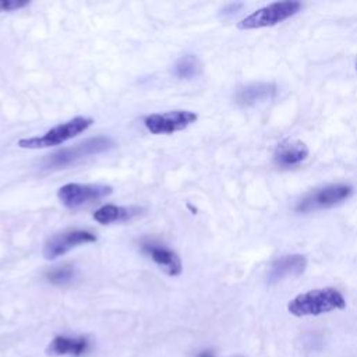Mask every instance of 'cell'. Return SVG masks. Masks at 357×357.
<instances>
[{
	"label": "cell",
	"mask_w": 357,
	"mask_h": 357,
	"mask_svg": "<svg viewBox=\"0 0 357 357\" xmlns=\"http://www.w3.org/2000/svg\"><path fill=\"white\" fill-rule=\"evenodd\" d=\"M346 308L344 296L335 287L312 289L297 294L287 303V311L297 318L318 317Z\"/></svg>",
	"instance_id": "1"
},
{
	"label": "cell",
	"mask_w": 357,
	"mask_h": 357,
	"mask_svg": "<svg viewBox=\"0 0 357 357\" xmlns=\"http://www.w3.org/2000/svg\"><path fill=\"white\" fill-rule=\"evenodd\" d=\"M93 124L92 117L86 116H77L66 123H61L50 130H47L42 135L29 137V138H21L17 145L24 149H40V148H50L60 145L81 132L86 131Z\"/></svg>",
	"instance_id": "2"
},
{
	"label": "cell",
	"mask_w": 357,
	"mask_h": 357,
	"mask_svg": "<svg viewBox=\"0 0 357 357\" xmlns=\"http://www.w3.org/2000/svg\"><path fill=\"white\" fill-rule=\"evenodd\" d=\"M113 145L114 142L109 137L89 138V139H85L84 142L75 144L68 148H63L60 151L53 152L52 155H47L43 159L42 166L43 169H63L66 166L74 165L75 162L86 156L109 151L110 148H113Z\"/></svg>",
	"instance_id": "3"
},
{
	"label": "cell",
	"mask_w": 357,
	"mask_h": 357,
	"mask_svg": "<svg viewBox=\"0 0 357 357\" xmlns=\"http://www.w3.org/2000/svg\"><path fill=\"white\" fill-rule=\"evenodd\" d=\"M301 3L296 0H286V1H275L265 7L258 8L257 11L244 17L238 24L237 28L243 31L248 29H259L266 26H273L293 15H296L301 10Z\"/></svg>",
	"instance_id": "4"
},
{
	"label": "cell",
	"mask_w": 357,
	"mask_h": 357,
	"mask_svg": "<svg viewBox=\"0 0 357 357\" xmlns=\"http://www.w3.org/2000/svg\"><path fill=\"white\" fill-rule=\"evenodd\" d=\"M351 194H353V187L350 184H343V183L328 184L308 192L296 204L294 209L296 212H300V213L328 209L346 201L347 198L351 197Z\"/></svg>",
	"instance_id": "5"
},
{
	"label": "cell",
	"mask_w": 357,
	"mask_h": 357,
	"mask_svg": "<svg viewBox=\"0 0 357 357\" xmlns=\"http://www.w3.org/2000/svg\"><path fill=\"white\" fill-rule=\"evenodd\" d=\"M113 192V188L106 184H79L68 183L59 188L57 197L60 202L71 209L96 202Z\"/></svg>",
	"instance_id": "6"
},
{
	"label": "cell",
	"mask_w": 357,
	"mask_h": 357,
	"mask_svg": "<svg viewBox=\"0 0 357 357\" xmlns=\"http://www.w3.org/2000/svg\"><path fill=\"white\" fill-rule=\"evenodd\" d=\"M198 114L190 110H172L166 113H153L145 117L144 124L152 134H173L195 123Z\"/></svg>",
	"instance_id": "7"
},
{
	"label": "cell",
	"mask_w": 357,
	"mask_h": 357,
	"mask_svg": "<svg viewBox=\"0 0 357 357\" xmlns=\"http://www.w3.org/2000/svg\"><path fill=\"white\" fill-rule=\"evenodd\" d=\"M98 238L92 231L81 229H68L49 237L43 245V255L46 259H56L70 250L81 244L95 243Z\"/></svg>",
	"instance_id": "8"
},
{
	"label": "cell",
	"mask_w": 357,
	"mask_h": 357,
	"mask_svg": "<svg viewBox=\"0 0 357 357\" xmlns=\"http://www.w3.org/2000/svg\"><path fill=\"white\" fill-rule=\"evenodd\" d=\"M307 268V258L301 254H287L275 259L268 272V282L276 283L284 278L300 276Z\"/></svg>",
	"instance_id": "9"
},
{
	"label": "cell",
	"mask_w": 357,
	"mask_h": 357,
	"mask_svg": "<svg viewBox=\"0 0 357 357\" xmlns=\"http://www.w3.org/2000/svg\"><path fill=\"white\" fill-rule=\"evenodd\" d=\"M142 251L151 257V259L160 266L167 275L170 276H177L183 271L181 259L180 257L169 247L163 244H158L153 241H148L142 244Z\"/></svg>",
	"instance_id": "10"
},
{
	"label": "cell",
	"mask_w": 357,
	"mask_h": 357,
	"mask_svg": "<svg viewBox=\"0 0 357 357\" xmlns=\"http://www.w3.org/2000/svg\"><path fill=\"white\" fill-rule=\"evenodd\" d=\"M308 156V148L303 141H283L273 152V162L279 167H294Z\"/></svg>",
	"instance_id": "11"
},
{
	"label": "cell",
	"mask_w": 357,
	"mask_h": 357,
	"mask_svg": "<svg viewBox=\"0 0 357 357\" xmlns=\"http://www.w3.org/2000/svg\"><path fill=\"white\" fill-rule=\"evenodd\" d=\"M89 349V340L84 336H54L46 347V354L49 356H74L79 357L85 354Z\"/></svg>",
	"instance_id": "12"
},
{
	"label": "cell",
	"mask_w": 357,
	"mask_h": 357,
	"mask_svg": "<svg viewBox=\"0 0 357 357\" xmlns=\"http://www.w3.org/2000/svg\"><path fill=\"white\" fill-rule=\"evenodd\" d=\"M276 89H278L276 85L271 84V82L250 84V85H245V86L240 88L236 92L234 100L238 106H243V107L254 106L259 102H265V100L272 99L276 93Z\"/></svg>",
	"instance_id": "13"
},
{
	"label": "cell",
	"mask_w": 357,
	"mask_h": 357,
	"mask_svg": "<svg viewBox=\"0 0 357 357\" xmlns=\"http://www.w3.org/2000/svg\"><path fill=\"white\" fill-rule=\"evenodd\" d=\"M139 209L132 206H117V205H105L99 208L93 213V219L102 225L113 223V222H124L130 220L135 215H138Z\"/></svg>",
	"instance_id": "14"
},
{
	"label": "cell",
	"mask_w": 357,
	"mask_h": 357,
	"mask_svg": "<svg viewBox=\"0 0 357 357\" xmlns=\"http://www.w3.org/2000/svg\"><path fill=\"white\" fill-rule=\"evenodd\" d=\"M201 70L202 64L194 54H185L180 57L173 67L174 75L180 79H192L201 74Z\"/></svg>",
	"instance_id": "15"
},
{
	"label": "cell",
	"mask_w": 357,
	"mask_h": 357,
	"mask_svg": "<svg viewBox=\"0 0 357 357\" xmlns=\"http://www.w3.org/2000/svg\"><path fill=\"white\" fill-rule=\"evenodd\" d=\"M75 276V269L70 265H63V266H57L52 271H49L46 273V279L57 286H63L70 283Z\"/></svg>",
	"instance_id": "16"
},
{
	"label": "cell",
	"mask_w": 357,
	"mask_h": 357,
	"mask_svg": "<svg viewBox=\"0 0 357 357\" xmlns=\"http://www.w3.org/2000/svg\"><path fill=\"white\" fill-rule=\"evenodd\" d=\"M28 4H29L28 0H0V13L20 10Z\"/></svg>",
	"instance_id": "17"
},
{
	"label": "cell",
	"mask_w": 357,
	"mask_h": 357,
	"mask_svg": "<svg viewBox=\"0 0 357 357\" xmlns=\"http://www.w3.org/2000/svg\"><path fill=\"white\" fill-rule=\"evenodd\" d=\"M198 357H215V356L211 351H202ZM238 357H241V356H238Z\"/></svg>",
	"instance_id": "18"
},
{
	"label": "cell",
	"mask_w": 357,
	"mask_h": 357,
	"mask_svg": "<svg viewBox=\"0 0 357 357\" xmlns=\"http://www.w3.org/2000/svg\"><path fill=\"white\" fill-rule=\"evenodd\" d=\"M356 68H357V61H356Z\"/></svg>",
	"instance_id": "19"
}]
</instances>
